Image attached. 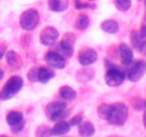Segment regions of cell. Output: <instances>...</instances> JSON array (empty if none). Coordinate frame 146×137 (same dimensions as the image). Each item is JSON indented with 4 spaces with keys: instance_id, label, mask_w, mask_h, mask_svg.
<instances>
[{
    "instance_id": "1",
    "label": "cell",
    "mask_w": 146,
    "mask_h": 137,
    "mask_svg": "<svg viewBox=\"0 0 146 137\" xmlns=\"http://www.w3.org/2000/svg\"><path fill=\"white\" fill-rule=\"evenodd\" d=\"M127 115H128V109L124 104L119 103V104L111 105L110 113L108 117V122L113 126H122L127 120Z\"/></svg>"
},
{
    "instance_id": "2",
    "label": "cell",
    "mask_w": 146,
    "mask_h": 137,
    "mask_svg": "<svg viewBox=\"0 0 146 137\" xmlns=\"http://www.w3.org/2000/svg\"><path fill=\"white\" fill-rule=\"evenodd\" d=\"M23 86V79L18 76L12 77L10 79H8L5 86L3 87V90L0 91V99L1 100H8L10 97H13Z\"/></svg>"
},
{
    "instance_id": "3",
    "label": "cell",
    "mask_w": 146,
    "mask_h": 137,
    "mask_svg": "<svg viewBox=\"0 0 146 137\" xmlns=\"http://www.w3.org/2000/svg\"><path fill=\"white\" fill-rule=\"evenodd\" d=\"M66 108H67V105L64 104V103H60V101L51 103V104H49L48 108H46V114H48V117L50 118L51 120L58 122V120L63 119L64 117H67Z\"/></svg>"
},
{
    "instance_id": "4",
    "label": "cell",
    "mask_w": 146,
    "mask_h": 137,
    "mask_svg": "<svg viewBox=\"0 0 146 137\" xmlns=\"http://www.w3.org/2000/svg\"><path fill=\"white\" fill-rule=\"evenodd\" d=\"M40 15L36 9H28L21 17V27L23 30H33L37 26Z\"/></svg>"
},
{
    "instance_id": "5",
    "label": "cell",
    "mask_w": 146,
    "mask_h": 137,
    "mask_svg": "<svg viewBox=\"0 0 146 137\" xmlns=\"http://www.w3.org/2000/svg\"><path fill=\"white\" fill-rule=\"evenodd\" d=\"M105 81L110 87L121 86L124 81V73L117 68H110L105 74Z\"/></svg>"
},
{
    "instance_id": "6",
    "label": "cell",
    "mask_w": 146,
    "mask_h": 137,
    "mask_svg": "<svg viewBox=\"0 0 146 137\" xmlns=\"http://www.w3.org/2000/svg\"><path fill=\"white\" fill-rule=\"evenodd\" d=\"M145 72H146V63L144 60H139L132 66V68L129 69V72L127 73V77H128L129 81L137 82L142 78Z\"/></svg>"
},
{
    "instance_id": "7",
    "label": "cell",
    "mask_w": 146,
    "mask_h": 137,
    "mask_svg": "<svg viewBox=\"0 0 146 137\" xmlns=\"http://www.w3.org/2000/svg\"><path fill=\"white\" fill-rule=\"evenodd\" d=\"M45 60L50 67L56 68V69H62L66 67V59H64V56H62L60 54L55 53V51H49L45 55Z\"/></svg>"
},
{
    "instance_id": "8",
    "label": "cell",
    "mask_w": 146,
    "mask_h": 137,
    "mask_svg": "<svg viewBox=\"0 0 146 137\" xmlns=\"http://www.w3.org/2000/svg\"><path fill=\"white\" fill-rule=\"evenodd\" d=\"M58 37H59V33L55 28L54 27H46V28H44L42 32H41L40 40L44 45L50 46V45H54V44H55V41L58 40Z\"/></svg>"
},
{
    "instance_id": "9",
    "label": "cell",
    "mask_w": 146,
    "mask_h": 137,
    "mask_svg": "<svg viewBox=\"0 0 146 137\" xmlns=\"http://www.w3.org/2000/svg\"><path fill=\"white\" fill-rule=\"evenodd\" d=\"M98 59V54L94 49H86V50H82L78 56V62H80L82 66H90L94 62Z\"/></svg>"
},
{
    "instance_id": "10",
    "label": "cell",
    "mask_w": 146,
    "mask_h": 137,
    "mask_svg": "<svg viewBox=\"0 0 146 137\" xmlns=\"http://www.w3.org/2000/svg\"><path fill=\"white\" fill-rule=\"evenodd\" d=\"M119 55H121V60L124 66H129L133 60V53H132L131 48L127 44H121L119 45Z\"/></svg>"
},
{
    "instance_id": "11",
    "label": "cell",
    "mask_w": 146,
    "mask_h": 137,
    "mask_svg": "<svg viewBox=\"0 0 146 137\" xmlns=\"http://www.w3.org/2000/svg\"><path fill=\"white\" fill-rule=\"evenodd\" d=\"M69 123L64 122V120H58L53 128H51V136H63L69 132Z\"/></svg>"
},
{
    "instance_id": "12",
    "label": "cell",
    "mask_w": 146,
    "mask_h": 137,
    "mask_svg": "<svg viewBox=\"0 0 146 137\" xmlns=\"http://www.w3.org/2000/svg\"><path fill=\"white\" fill-rule=\"evenodd\" d=\"M58 50H59V54L62 56H72L73 54V44L72 41L68 40V37H64V40L59 44L58 46Z\"/></svg>"
},
{
    "instance_id": "13",
    "label": "cell",
    "mask_w": 146,
    "mask_h": 137,
    "mask_svg": "<svg viewBox=\"0 0 146 137\" xmlns=\"http://www.w3.org/2000/svg\"><path fill=\"white\" fill-rule=\"evenodd\" d=\"M23 122V114L21 112H10L7 115V123L10 127H14V126L19 124Z\"/></svg>"
},
{
    "instance_id": "14",
    "label": "cell",
    "mask_w": 146,
    "mask_h": 137,
    "mask_svg": "<svg viewBox=\"0 0 146 137\" xmlns=\"http://www.w3.org/2000/svg\"><path fill=\"white\" fill-rule=\"evenodd\" d=\"M78 132H80V136H82V137H91L95 133V127L90 122H83L80 124Z\"/></svg>"
},
{
    "instance_id": "15",
    "label": "cell",
    "mask_w": 146,
    "mask_h": 137,
    "mask_svg": "<svg viewBox=\"0 0 146 137\" xmlns=\"http://www.w3.org/2000/svg\"><path fill=\"white\" fill-rule=\"evenodd\" d=\"M49 7L53 12H63L68 8V0H49Z\"/></svg>"
},
{
    "instance_id": "16",
    "label": "cell",
    "mask_w": 146,
    "mask_h": 137,
    "mask_svg": "<svg viewBox=\"0 0 146 137\" xmlns=\"http://www.w3.org/2000/svg\"><path fill=\"white\" fill-rule=\"evenodd\" d=\"M101 30L105 31V32L108 33H115L117 31L119 30V24L115 22V21H104L103 23H101Z\"/></svg>"
},
{
    "instance_id": "17",
    "label": "cell",
    "mask_w": 146,
    "mask_h": 137,
    "mask_svg": "<svg viewBox=\"0 0 146 137\" xmlns=\"http://www.w3.org/2000/svg\"><path fill=\"white\" fill-rule=\"evenodd\" d=\"M53 77V72H50L46 68H40L37 71V81L42 82V83H46L49 79Z\"/></svg>"
},
{
    "instance_id": "18",
    "label": "cell",
    "mask_w": 146,
    "mask_h": 137,
    "mask_svg": "<svg viewBox=\"0 0 146 137\" xmlns=\"http://www.w3.org/2000/svg\"><path fill=\"white\" fill-rule=\"evenodd\" d=\"M59 92H60V96L63 97L64 100H72L76 97V91L68 86H63Z\"/></svg>"
},
{
    "instance_id": "19",
    "label": "cell",
    "mask_w": 146,
    "mask_h": 137,
    "mask_svg": "<svg viewBox=\"0 0 146 137\" xmlns=\"http://www.w3.org/2000/svg\"><path fill=\"white\" fill-rule=\"evenodd\" d=\"M131 42L132 45H133L135 49H137V50H140L142 46V37L141 35H140L139 32H136V31H133V32L131 33Z\"/></svg>"
},
{
    "instance_id": "20",
    "label": "cell",
    "mask_w": 146,
    "mask_h": 137,
    "mask_svg": "<svg viewBox=\"0 0 146 137\" xmlns=\"http://www.w3.org/2000/svg\"><path fill=\"white\" fill-rule=\"evenodd\" d=\"M110 109H111V105H108V104H101L100 107L98 108L99 117L103 118V119H108L109 113H110Z\"/></svg>"
},
{
    "instance_id": "21",
    "label": "cell",
    "mask_w": 146,
    "mask_h": 137,
    "mask_svg": "<svg viewBox=\"0 0 146 137\" xmlns=\"http://www.w3.org/2000/svg\"><path fill=\"white\" fill-rule=\"evenodd\" d=\"M115 7L121 12H127L131 8V0H115Z\"/></svg>"
},
{
    "instance_id": "22",
    "label": "cell",
    "mask_w": 146,
    "mask_h": 137,
    "mask_svg": "<svg viewBox=\"0 0 146 137\" xmlns=\"http://www.w3.org/2000/svg\"><path fill=\"white\" fill-rule=\"evenodd\" d=\"M88 23H90V19H88L87 15H81V17H78L77 22H76V27L78 30H85L88 26Z\"/></svg>"
},
{
    "instance_id": "23",
    "label": "cell",
    "mask_w": 146,
    "mask_h": 137,
    "mask_svg": "<svg viewBox=\"0 0 146 137\" xmlns=\"http://www.w3.org/2000/svg\"><path fill=\"white\" fill-rule=\"evenodd\" d=\"M37 137H50L51 136V130H49V128L46 127H40L37 130Z\"/></svg>"
},
{
    "instance_id": "24",
    "label": "cell",
    "mask_w": 146,
    "mask_h": 137,
    "mask_svg": "<svg viewBox=\"0 0 146 137\" xmlns=\"http://www.w3.org/2000/svg\"><path fill=\"white\" fill-rule=\"evenodd\" d=\"M7 60L9 64H14L17 62V54L14 51H8L7 53Z\"/></svg>"
},
{
    "instance_id": "25",
    "label": "cell",
    "mask_w": 146,
    "mask_h": 137,
    "mask_svg": "<svg viewBox=\"0 0 146 137\" xmlns=\"http://www.w3.org/2000/svg\"><path fill=\"white\" fill-rule=\"evenodd\" d=\"M81 123H82V115H76L71 119L69 126H80Z\"/></svg>"
},
{
    "instance_id": "26",
    "label": "cell",
    "mask_w": 146,
    "mask_h": 137,
    "mask_svg": "<svg viewBox=\"0 0 146 137\" xmlns=\"http://www.w3.org/2000/svg\"><path fill=\"white\" fill-rule=\"evenodd\" d=\"M37 71L38 69H32V71L28 72V78L31 81H37Z\"/></svg>"
},
{
    "instance_id": "27",
    "label": "cell",
    "mask_w": 146,
    "mask_h": 137,
    "mask_svg": "<svg viewBox=\"0 0 146 137\" xmlns=\"http://www.w3.org/2000/svg\"><path fill=\"white\" fill-rule=\"evenodd\" d=\"M74 7L77 8V9H83V8H94V7H91V5L83 4V3L80 1V0H76V1H74Z\"/></svg>"
},
{
    "instance_id": "28",
    "label": "cell",
    "mask_w": 146,
    "mask_h": 137,
    "mask_svg": "<svg viewBox=\"0 0 146 137\" xmlns=\"http://www.w3.org/2000/svg\"><path fill=\"white\" fill-rule=\"evenodd\" d=\"M22 128H23V122L19 123V124H17V126H14V127H12V131L14 133H17V132H19V131H22Z\"/></svg>"
},
{
    "instance_id": "29",
    "label": "cell",
    "mask_w": 146,
    "mask_h": 137,
    "mask_svg": "<svg viewBox=\"0 0 146 137\" xmlns=\"http://www.w3.org/2000/svg\"><path fill=\"white\" fill-rule=\"evenodd\" d=\"M3 76H4V71H3V69L0 68V79L3 78Z\"/></svg>"
},
{
    "instance_id": "30",
    "label": "cell",
    "mask_w": 146,
    "mask_h": 137,
    "mask_svg": "<svg viewBox=\"0 0 146 137\" xmlns=\"http://www.w3.org/2000/svg\"><path fill=\"white\" fill-rule=\"evenodd\" d=\"M144 124H145V128H146V112H145V114H144Z\"/></svg>"
},
{
    "instance_id": "31",
    "label": "cell",
    "mask_w": 146,
    "mask_h": 137,
    "mask_svg": "<svg viewBox=\"0 0 146 137\" xmlns=\"http://www.w3.org/2000/svg\"><path fill=\"white\" fill-rule=\"evenodd\" d=\"M3 58V50H0V59Z\"/></svg>"
},
{
    "instance_id": "32",
    "label": "cell",
    "mask_w": 146,
    "mask_h": 137,
    "mask_svg": "<svg viewBox=\"0 0 146 137\" xmlns=\"http://www.w3.org/2000/svg\"><path fill=\"white\" fill-rule=\"evenodd\" d=\"M0 137H7V136H0Z\"/></svg>"
},
{
    "instance_id": "33",
    "label": "cell",
    "mask_w": 146,
    "mask_h": 137,
    "mask_svg": "<svg viewBox=\"0 0 146 137\" xmlns=\"http://www.w3.org/2000/svg\"><path fill=\"white\" fill-rule=\"evenodd\" d=\"M145 5H146V0H145Z\"/></svg>"
},
{
    "instance_id": "34",
    "label": "cell",
    "mask_w": 146,
    "mask_h": 137,
    "mask_svg": "<svg viewBox=\"0 0 146 137\" xmlns=\"http://www.w3.org/2000/svg\"><path fill=\"white\" fill-rule=\"evenodd\" d=\"M145 107H146V101H145Z\"/></svg>"
}]
</instances>
